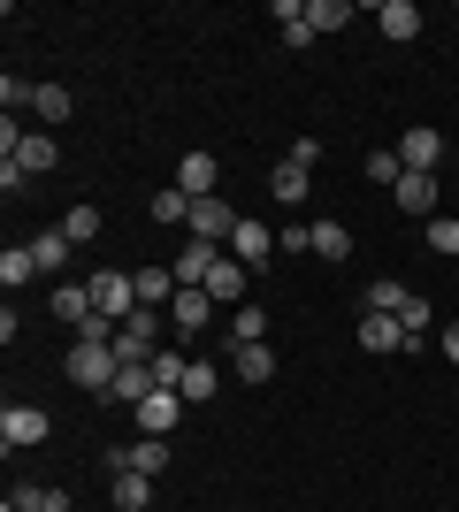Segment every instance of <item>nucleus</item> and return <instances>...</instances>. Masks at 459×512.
<instances>
[{
  "mask_svg": "<svg viewBox=\"0 0 459 512\" xmlns=\"http://www.w3.org/2000/svg\"><path fill=\"white\" fill-rule=\"evenodd\" d=\"M398 207L421 214V222H437V176H414V169H406V176H398Z\"/></svg>",
  "mask_w": 459,
  "mask_h": 512,
  "instance_id": "nucleus-14",
  "label": "nucleus"
},
{
  "mask_svg": "<svg viewBox=\"0 0 459 512\" xmlns=\"http://www.w3.org/2000/svg\"><path fill=\"white\" fill-rule=\"evenodd\" d=\"M0 512H77V505H69V490H54V482H46V490H16Z\"/></svg>",
  "mask_w": 459,
  "mask_h": 512,
  "instance_id": "nucleus-21",
  "label": "nucleus"
},
{
  "mask_svg": "<svg viewBox=\"0 0 459 512\" xmlns=\"http://www.w3.org/2000/svg\"><path fill=\"white\" fill-rule=\"evenodd\" d=\"M268 253H276V230H261V222L245 214L238 230H230V260H238V268H261Z\"/></svg>",
  "mask_w": 459,
  "mask_h": 512,
  "instance_id": "nucleus-9",
  "label": "nucleus"
},
{
  "mask_svg": "<svg viewBox=\"0 0 459 512\" xmlns=\"http://www.w3.org/2000/svg\"><path fill=\"white\" fill-rule=\"evenodd\" d=\"M62 230H69V245H92V237H100V207H69Z\"/></svg>",
  "mask_w": 459,
  "mask_h": 512,
  "instance_id": "nucleus-33",
  "label": "nucleus"
},
{
  "mask_svg": "<svg viewBox=\"0 0 459 512\" xmlns=\"http://www.w3.org/2000/svg\"><path fill=\"white\" fill-rule=\"evenodd\" d=\"M31 276H39V260H31V245H8V253H0V283H8V291H23Z\"/></svg>",
  "mask_w": 459,
  "mask_h": 512,
  "instance_id": "nucleus-26",
  "label": "nucleus"
},
{
  "mask_svg": "<svg viewBox=\"0 0 459 512\" xmlns=\"http://www.w3.org/2000/svg\"><path fill=\"white\" fill-rule=\"evenodd\" d=\"M268 192L284 199V207H299V199L314 192V176H306V169H291V161H276V176H268Z\"/></svg>",
  "mask_w": 459,
  "mask_h": 512,
  "instance_id": "nucleus-25",
  "label": "nucleus"
},
{
  "mask_svg": "<svg viewBox=\"0 0 459 512\" xmlns=\"http://www.w3.org/2000/svg\"><path fill=\"white\" fill-rule=\"evenodd\" d=\"M230 367H238L245 383L261 390V383H268V375H276V352H268V344H230Z\"/></svg>",
  "mask_w": 459,
  "mask_h": 512,
  "instance_id": "nucleus-18",
  "label": "nucleus"
},
{
  "mask_svg": "<svg viewBox=\"0 0 459 512\" xmlns=\"http://www.w3.org/2000/svg\"><path fill=\"white\" fill-rule=\"evenodd\" d=\"M398 161L414 176H437V161H444V130H429V123H414L406 138H398Z\"/></svg>",
  "mask_w": 459,
  "mask_h": 512,
  "instance_id": "nucleus-7",
  "label": "nucleus"
},
{
  "mask_svg": "<svg viewBox=\"0 0 459 512\" xmlns=\"http://www.w3.org/2000/svg\"><path fill=\"white\" fill-rule=\"evenodd\" d=\"M54 130H16V123H0V161H16L23 176H46L54 169Z\"/></svg>",
  "mask_w": 459,
  "mask_h": 512,
  "instance_id": "nucleus-2",
  "label": "nucleus"
},
{
  "mask_svg": "<svg viewBox=\"0 0 459 512\" xmlns=\"http://www.w3.org/2000/svg\"><path fill=\"white\" fill-rule=\"evenodd\" d=\"M444 360H452V367H459V329H444Z\"/></svg>",
  "mask_w": 459,
  "mask_h": 512,
  "instance_id": "nucleus-40",
  "label": "nucleus"
},
{
  "mask_svg": "<svg viewBox=\"0 0 459 512\" xmlns=\"http://www.w3.org/2000/svg\"><path fill=\"white\" fill-rule=\"evenodd\" d=\"M46 436H54V413L46 406H8L0 413V444L8 451H31V444H46Z\"/></svg>",
  "mask_w": 459,
  "mask_h": 512,
  "instance_id": "nucleus-5",
  "label": "nucleus"
},
{
  "mask_svg": "<svg viewBox=\"0 0 459 512\" xmlns=\"http://www.w3.org/2000/svg\"><path fill=\"white\" fill-rule=\"evenodd\" d=\"M54 314L62 321H92V291L85 283H54Z\"/></svg>",
  "mask_w": 459,
  "mask_h": 512,
  "instance_id": "nucleus-28",
  "label": "nucleus"
},
{
  "mask_svg": "<svg viewBox=\"0 0 459 512\" xmlns=\"http://www.w3.org/2000/svg\"><path fill=\"white\" fill-rule=\"evenodd\" d=\"M261 329H268V314H261V306H238V314H230V344H268Z\"/></svg>",
  "mask_w": 459,
  "mask_h": 512,
  "instance_id": "nucleus-31",
  "label": "nucleus"
},
{
  "mask_svg": "<svg viewBox=\"0 0 459 512\" xmlns=\"http://www.w3.org/2000/svg\"><path fill=\"white\" fill-rule=\"evenodd\" d=\"M108 398H115V406H138V398H153V367H123Z\"/></svg>",
  "mask_w": 459,
  "mask_h": 512,
  "instance_id": "nucleus-27",
  "label": "nucleus"
},
{
  "mask_svg": "<svg viewBox=\"0 0 459 512\" xmlns=\"http://www.w3.org/2000/svg\"><path fill=\"white\" fill-rule=\"evenodd\" d=\"M414 299V291H406V283L398 276H383V283H368V314H398V306Z\"/></svg>",
  "mask_w": 459,
  "mask_h": 512,
  "instance_id": "nucleus-29",
  "label": "nucleus"
},
{
  "mask_svg": "<svg viewBox=\"0 0 459 512\" xmlns=\"http://www.w3.org/2000/svg\"><path fill=\"white\" fill-rule=\"evenodd\" d=\"M153 222H192V199L176 192V184H169V192H153Z\"/></svg>",
  "mask_w": 459,
  "mask_h": 512,
  "instance_id": "nucleus-34",
  "label": "nucleus"
},
{
  "mask_svg": "<svg viewBox=\"0 0 459 512\" xmlns=\"http://www.w3.org/2000/svg\"><path fill=\"white\" fill-rule=\"evenodd\" d=\"M368 176L383 184V192H398V176H406V161H398V146H375L368 153Z\"/></svg>",
  "mask_w": 459,
  "mask_h": 512,
  "instance_id": "nucleus-30",
  "label": "nucleus"
},
{
  "mask_svg": "<svg viewBox=\"0 0 459 512\" xmlns=\"http://www.w3.org/2000/svg\"><path fill=\"white\" fill-rule=\"evenodd\" d=\"M207 321H215V299H207V291H176L169 299V329H207Z\"/></svg>",
  "mask_w": 459,
  "mask_h": 512,
  "instance_id": "nucleus-16",
  "label": "nucleus"
},
{
  "mask_svg": "<svg viewBox=\"0 0 459 512\" xmlns=\"http://www.w3.org/2000/svg\"><path fill=\"white\" fill-rule=\"evenodd\" d=\"M31 115H39V123H69V115H77V92H69V85H39Z\"/></svg>",
  "mask_w": 459,
  "mask_h": 512,
  "instance_id": "nucleus-22",
  "label": "nucleus"
},
{
  "mask_svg": "<svg viewBox=\"0 0 459 512\" xmlns=\"http://www.w3.org/2000/svg\"><path fill=\"white\" fill-rule=\"evenodd\" d=\"M184 352H161V360H153V390H184Z\"/></svg>",
  "mask_w": 459,
  "mask_h": 512,
  "instance_id": "nucleus-35",
  "label": "nucleus"
},
{
  "mask_svg": "<svg viewBox=\"0 0 459 512\" xmlns=\"http://www.w3.org/2000/svg\"><path fill=\"white\" fill-rule=\"evenodd\" d=\"M115 512H146L153 505V474H115Z\"/></svg>",
  "mask_w": 459,
  "mask_h": 512,
  "instance_id": "nucleus-24",
  "label": "nucleus"
},
{
  "mask_svg": "<svg viewBox=\"0 0 459 512\" xmlns=\"http://www.w3.org/2000/svg\"><path fill=\"white\" fill-rule=\"evenodd\" d=\"M245 214L230 207V199H192V222H184V230H192V245H230V230H238Z\"/></svg>",
  "mask_w": 459,
  "mask_h": 512,
  "instance_id": "nucleus-4",
  "label": "nucleus"
},
{
  "mask_svg": "<svg viewBox=\"0 0 459 512\" xmlns=\"http://www.w3.org/2000/svg\"><path fill=\"white\" fill-rule=\"evenodd\" d=\"M284 161H291V169H306V176H314V161H322V138H291V146H284Z\"/></svg>",
  "mask_w": 459,
  "mask_h": 512,
  "instance_id": "nucleus-37",
  "label": "nucleus"
},
{
  "mask_svg": "<svg viewBox=\"0 0 459 512\" xmlns=\"http://www.w3.org/2000/svg\"><path fill=\"white\" fill-rule=\"evenodd\" d=\"M215 390H222V367H215V360H192V367H184V390H176V398H184V406H207Z\"/></svg>",
  "mask_w": 459,
  "mask_h": 512,
  "instance_id": "nucleus-19",
  "label": "nucleus"
},
{
  "mask_svg": "<svg viewBox=\"0 0 459 512\" xmlns=\"http://www.w3.org/2000/svg\"><path fill=\"white\" fill-rule=\"evenodd\" d=\"M199 291H207L215 306H245V268L230 260V245H222V260L207 268V283H199Z\"/></svg>",
  "mask_w": 459,
  "mask_h": 512,
  "instance_id": "nucleus-10",
  "label": "nucleus"
},
{
  "mask_svg": "<svg viewBox=\"0 0 459 512\" xmlns=\"http://www.w3.org/2000/svg\"><path fill=\"white\" fill-rule=\"evenodd\" d=\"M176 413H184V398H176V390H153V398H138V428H146V436H169Z\"/></svg>",
  "mask_w": 459,
  "mask_h": 512,
  "instance_id": "nucleus-13",
  "label": "nucleus"
},
{
  "mask_svg": "<svg viewBox=\"0 0 459 512\" xmlns=\"http://www.w3.org/2000/svg\"><path fill=\"white\" fill-rule=\"evenodd\" d=\"M31 260H39V268H69V260H77L69 230H39V237H31Z\"/></svg>",
  "mask_w": 459,
  "mask_h": 512,
  "instance_id": "nucleus-23",
  "label": "nucleus"
},
{
  "mask_svg": "<svg viewBox=\"0 0 459 512\" xmlns=\"http://www.w3.org/2000/svg\"><path fill=\"white\" fill-rule=\"evenodd\" d=\"M176 192L184 199H215V153H184V161H176Z\"/></svg>",
  "mask_w": 459,
  "mask_h": 512,
  "instance_id": "nucleus-11",
  "label": "nucleus"
},
{
  "mask_svg": "<svg viewBox=\"0 0 459 512\" xmlns=\"http://www.w3.org/2000/svg\"><path fill=\"white\" fill-rule=\"evenodd\" d=\"M360 344H368V352H414L421 337L398 314H368V321H360Z\"/></svg>",
  "mask_w": 459,
  "mask_h": 512,
  "instance_id": "nucleus-8",
  "label": "nucleus"
},
{
  "mask_svg": "<svg viewBox=\"0 0 459 512\" xmlns=\"http://www.w3.org/2000/svg\"><path fill=\"white\" fill-rule=\"evenodd\" d=\"M306 23H314V31H337V23H352V0H306Z\"/></svg>",
  "mask_w": 459,
  "mask_h": 512,
  "instance_id": "nucleus-32",
  "label": "nucleus"
},
{
  "mask_svg": "<svg viewBox=\"0 0 459 512\" xmlns=\"http://www.w3.org/2000/svg\"><path fill=\"white\" fill-rule=\"evenodd\" d=\"M39 100V85H23V77H8V85H0V107H8V123H16V107H31Z\"/></svg>",
  "mask_w": 459,
  "mask_h": 512,
  "instance_id": "nucleus-38",
  "label": "nucleus"
},
{
  "mask_svg": "<svg viewBox=\"0 0 459 512\" xmlns=\"http://www.w3.org/2000/svg\"><path fill=\"white\" fill-rule=\"evenodd\" d=\"M398 321H406V329H414V337H421V329H429V321H437V306H429V299H421V291H414V299L398 306Z\"/></svg>",
  "mask_w": 459,
  "mask_h": 512,
  "instance_id": "nucleus-39",
  "label": "nucleus"
},
{
  "mask_svg": "<svg viewBox=\"0 0 459 512\" xmlns=\"http://www.w3.org/2000/svg\"><path fill=\"white\" fill-rule=\"evenodd\" d=\"M215 260H222V245H184V253H176L169 268H176V283H184V291H199V283H207V268H215Z\"/></svg>",
  "mask_w": 459,
  "mask_h": 512,
  "instance_id": "nucleus-15",
  "label": "nucleus"
},
{
  "mask_svg": "<svg viewBox=\"0 0 459 512\" xmlns=\"http://www.w3.org/2000/svg\"><path fill=\"white\" fill-rule=\"evenodd\" d=\"M115 375H123V360H115V344H69V383L77 390H92V398H108L115 390Z\"/></svg>",
  "mask_w": 459,
  "mask_h": 512,
  "instance_id": "nucleus-1",
  "label": "nucleus"
},
{
  "mask_svg": "<svg viewBox=\"0 0 459 512\" xmlns=\"http://www.w3.org/2000/svg\"><path fill=\"white\" fill-rule=\"evenodd\" d=\"M429 245H437L444 260H459V214H437V222H429Z\"/></svg>",
  "mask_w": 459,
  "mask_h": 512,
  "instance_id": "nucleus-36",
  "label": "nucleus"
},
{
  "mask_svg": "<svg viewBox=\"0 0 459 512\" xmlns=\"http://www.w3.org/2000/svg\"><path fill=\"white\" fill-rule=\"evenodd\" d=\"M375 23H383V39L406 46V39L421 31V8H414V0H383V8H375Z\"/></svg>",
  "mask_w": 459,
  "mask_h": 512,
  "instance_id": "nucleus-17",
  "label": "nucleus"
},
{
  "mask_svg": "<svg viewBox=\"0 0 459 512\" xmlns=\"http://www.w3.org/2000/svg\"><path fill=\"white\" fill-rule=\"evenodd\" d=\"M306 253H322V260H352V230L322 214V222H306Z\"/></svg>",
  "mask_w": 459,
  "mask_h": 512,
  "instance_id": "nucleus-12",
  "label": "nucleus"
},
{
  "mask_svg": "<svg viewBox=\"0 0 459 512\" xmlns=\"http://www.w3.org/2000/svg\"><path fill=\"white\" fill-rule=\"evenodd\" d=\"M85 291H92V314H108V321H131V314H138V283H131V268H100Z\"/></svg>",
  "mask_w": 459,
  "mask_h": 512,
  "instance_id": "nucleus-3",
  "label": "nucleus"
},
{
  "mask_svg": "<svg viewBox=\"0 0 459 512\" xmlns=\"http://www.w3.org/2000/svg\"><path fill=\"white\" fill-rule=\"evenodd\" d=\"M138 306H169L176 299V291H184V283H176V268H138Z\"/></svg>",
  "mask_w": 459,
  "mask_h": 512,
  "instance_id": "nucleus-20",
  "label": "nucleus"
},
{
  "mask_svg": "<svg viewBox=\"0 0 459 512\" xmlns=\"http://www.w3.org/2000/svg\"><path fill=\"white\" fill-rule=\"evenodd\" d=\"M108 467H115V474H161V467H169V436H138V444H115V451H108Z\"/></svg>",
  "mask_w": 459,
  "mask_h": 512,
  "instance_id": "nucleus-6",
  "label": "nucleus"
}]
</instances>
